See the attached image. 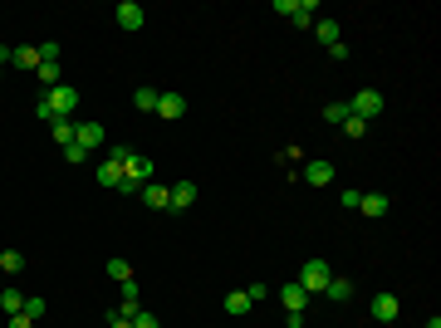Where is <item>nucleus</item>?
Masks as SVG:
<instances>
[{
	"mask_svg": "<svg viewBox=\"0 0 441 328\" xmlns=\"http://www.w3.org/2000/svg\"><path fill=\"white\" fill-rule=\"evenodd\" d=\"M368 314H373L378 324H392V319L402 314V304H397V294H373V304H368Z\"/></svg>",
	"mask_w": 441,
	"mask_h": 328,
	"instance_id": "nucleus-5",
	"label": "nucleus"
},
{
	"mask_svg": "<svg viewBox=\"0 0 441 328\" xmlns=\"http://www.w3.org/2000/svg\"><path fill=\"white\" fill-rule=\"evenodd\" d=\"M309 187H329L333 182V162H324V157H314V162H304V172H299Z\"/></svg>",
	"mask_w": 441,
	"mask_h": 328,
	"instance_id": "nucleus-8",
	"label": "nucleus"
},
{
	"mask_svg": "<svg viewBox=\"0 0 441 328\" xmlns=\"http://www.w3.org/2000/svg\"><path fill=\"white\" fill-rule=\"evenodd\" d=\"M343 118H348V103H329L324 108V122H333V127H343Z\"/></svg>",
	"mask_w": 441,
	"mask_h": 328,
	"instance_id": "nucleus-30",
	"label": "nucleus"
},
{
	"mask_svg": "<svg viewBox=\"0 0 441 328\" xmlns=\"http://www.w3.org/2000/svg\"><path fill=\"white\" fill-rule=\"evenodd\" d=\"M108 279H113V284H128V279H132V265L113 255V260H108Z\"/></svg>",
	"mask_w": 441,
	"mask_h": 328,
	"instance_id": "nucleus-24",
	"label": "nucleus"
},
{
	"mask_svg": "<svg viewBox=\"0 0 441 328\" xmlns=\"http://www.w3.org/2000/svg\"><path fill=\"white\" fill-rule=\"evenodd\" d=\"M280 304H285V314H304L309 294H304L299 284H280Z\"/></svg>",
	"mask_w": 441,
	"mask_h": 328,
	"instance_id": "nucleus-11",
	"label": "nucleus"
},
{
	"mask_svg": "<svg viewBox=\"0 0 441 328\" xmlns=\"http://www.w3.org/2000/svg\"><path fill=\"white\" fill-rule=\"evenodd\" d=\"M250 309H255V304L245 299V289H230V294H225V314H230V319H240V314H250Z\"/></svg>",
	"mask_w": 441,
	"mask_h": 328,
	"instance_id": "nucleus-18",
	"label": "nucleus"
},
{
	"mask_svg": "<svg viewBox=\"0 0 441 328\" xmlns=\"http://www.w3.org/2000/svg\"><path fill=\"white\" fill-rule=\"evenodd\" d=\"M132 157H137V147H132V142H113V147H108V162H118L123 172H128V162H132Z\"/></svg>",
	"mask_w": 441,
	"mask_h": 328,
	"instance_id": "nucleus-20",
	"label": "nucleus"
},
{
	"mask_svg": "<svg viewBox=\"0 0 441 328\" xmlns=\"http://www.w3.org/2000/svg\"><path fill=\"white\" fill-rule=\"evenodd\" d=\"M270 294H275V289H270V284H250V289H245V299H250V304H265V299H270Z\"/></svg>",
	"mask_w": 441,
	"mask_h": 328,
	"instance_id": "nucleus-32",
	"label": "nucleus"
},
{
	"mask_svg": "<svg viewBox=\"0 0 441 328\" xmlns=\"http://www.w3.org/2000/svg\"><path fill=\"white\" fill-rule=\"evenodd\" d=\"M348 113H353V118H363V122H373V118L383 113V94H378V89H358V94H353V103H348Z\"/></svg>",
	"mask_w": 441,
	"mask_h": 328,
	"instance_id": "nucleus-2",
	"label": "nucleus"
},
{
	"mask_svg": "<svg viewBox=\"0 0 441 328\" xmlns=\"http://www.w3.org/2000/svg\"><path fill=\"white\" fill-rule=\"evenodd\" d=\"M64 157H69V162H74V167H84V162H89V157H94V152H84V147H79V142H69V147H64Z\"/></svg>",
	"mask_w": 441,
	"mask_h": 328,
	"instance_id": "nucleus-31",
	"label": "nucleus"
},
{
	"mask_svg": "<svg viewBox=\"0 0 441 328\" xmlns=\"http://www.w3.org/2000/svg\"><path fill=\"white\" fill-rule=\"evenodd\" d=\"M44 103L54 108V118H74V108H79V89L59 84V89H49V94H44Z\"/></svg>",
	"mask_w": 441,
	"mask_h": 328,
	"instance_id": "nucleus-3",
	"label": "nucleus"
},
{
	"mask_svg": "<svg viewBox=\"0 0 441 328\" xmlns=\"http://www.w3.org/2000/svg\"><path fill=\"white\" fill-rule=\"evenodd\" d=\"M44 309H49V304H44L39 294H25V309H20V314H30V319L39 324V319H44Z\"/></svg>",
	"mask_w": 441,
	"mask_h": 328,
	"instance_id": "nucleus-27",
	"label": "nucleus"
},
{
	"mask_svg": "<svg viewBox=\"0 0 441 328\" xmlns=\"http://www.w3.org/2000/svg\"><path fill=\"white\" fill-rule=\"evenodd\" d=\"M10 64H15V69H30V74H35V69H39V44H20V49L10 54Z\"/></svg>",
	"mask_w": 441,
	"mask_h": 328,
	"instance_id": "nucleus-14",
	"label": "nucleus"
},
{
	"mask_svg": "<svg viewBox=\"0 0 441 328\" xmlns=\"http://www.w3.org/2000/svg\"><path fill=\"white\" fill-rule=\"evenodd\" d=\"M314 34H319V44H343V25L338 20H314Z\"/></svg>",
	"mask_w": 441,
	"mask_h": 328,
	"instance_id": "nucleus-12",
	"label": "nucleus"
},
{
	"mask_svg": "<svg viewBox=\"0 0 441 328\" xmlns=\"http://www.w3.org/2000/svg\"><path fill=\"white\" fill-rule=\"evenodd\" d=\"M137 196H142V201H147L152 211H172V196H167V187H162V182H147V187H142Z\"/></svg>",
	"mask_w": 441,
	"mask_h": 328,
	"instance_id": "nucleus-10",
	"label": "nucleus"
},
{
	"mask_svg": "<svg viewBox=\"0 0 441 328\" xmlns=\"http://www.w3.org/2000/svg\"><path fill=\"white\" fill-rule=\"evenodd\" d=\"M167 196H172V211H187L197 201V187L192 182H177V187H167Z\"/></svg>",
	"mask_w": 441,
	"mask_h": 328,
	"instance_id": "nucleus-15",
	"label": "nucleus"
},
{
	"mask_svg": "<svg viewBox=\"0 0 441 328\" xmlns=\"http://www.w3.org/2000/svg\"><path fill=\"white\" fill-rule=\"evenodd\" d=\"M157 99H162V94H157V89H147V84H142V89H132V108H137V113H157Z\"/></svg>",
	"mask_w": 441,
	"mask_h": 328,
	"instance_id": "nucleus-17",
	"label": "nucleus"
},
{
	"mask_svg": "<svg viewBox=\"0 0 441 328\" xmlns=\"http://www.w3.org/2000/svg\"><path fill=\"white\" fill-rule=\"evenodd\" d=\"M358 211H363L368 220H378V216H387V211H392V201H387L383 191H363V201H358Z\"/></svg>",
	"mask_w": 441,
	"mask_h": 328,
	"instance_id": "nucleus-9",
	"label": "nucleus"
},
{
	"mask_svg": "<svg viewBox=\"0 0 441 328\" xmlns=\"http://www.w3.org/2000/svg\"><path fill=\"white\" fill-rule=\"evenodd\" d=\"M74 142H79L84 152H94V147H104V142H108V127H104V122H94V118H89V122H74Z\"/></svg>",
	"mask_w": 441,
	"mask_h": 328,
	"instance_id": "nucleus-4",
	"label": "nucleus"
},
{
	"mask_svg": "<svg viewBox=\"0 0 441 328\" xmlns=\"http://www.w3.org/2000/svg\"><path fill=\"white\" fill-rule=\"evenodd\" d=\"M123 177H128V182H137V187H147V182H152V177H157V162H152V157H142V152H137V157H132V162H128V172H123Z\"/></svg>",
	"mask_w": 441,
	"mask_h": 328,
	"instance_id": "nucleus-7",
	"label": "nucleus"
},
{
	"mask_svg": "<svg viewBox=\"0 0 441 328\" xmlns=\"http://www.w3.org/2000/svg\"><path fill=\"white\" fill-rule=\"evenodd\" d=\"M132 328H162V324H157V314H147V309H142V314L132 319Z\"/></svg>",
	"mask_w": 441,
	"mask_h": 328,
	"instance_id": "nucleus-33",
	"label": "nucleus"
},
{
	"mask_svg": "<svg viewBox=\"0 0 441 328\" xmlns=\"http://www.w3.org/2000/svg\"><path fill=\"white\" fill-rule=\"evenodd\" d=\"M329 279H333V270L324 265V260H304V270H299V279H294V284H299L304 294H324V284H329Z\"/></svg>",
	"mask_w": 441,
	"mask_h": 328,
	"instance_id": "nucleus-1",
	"label": "nucleus"
},
{
	"mask_svg": "<svg viewBox=\"0 0 441 328\" xmlns=\"http://www.w3.org/2000/svg\"><path fill=\"white\" fill-rule=\"evenodd\" d=\"M314 15H319V5H314V0H299V5H294V15H290V20H294V25H299V30H309V25H314Z\"/></svg>",
	"mask_w": 441,
	"mask_h": 328,
	"instance_id": "nucleus-19",
	"label": "nucleus"
},
{
	"mask_svg": "<svg viewBox=\"0 0 441 328\" xmlns=\"http://www.w3.org/2000/svg\"><path fill=\"white\" fill-rule=\"evenodd\" d=\"M123 182V167L118 162H99V187H118Z\"/></svg>",
	"mask_w": 441,
	"mask_h": 328,
	"instance_id": "nucleus-25",
	"label": "nucleus"
},
{
	"mask_svg": "<svg viewBox=\"0 0 441 328\" xmlns=\"http://www.w3.org/2000/svg\"><path fill=\"white\" fill-rule=\"evenodd\" d=\"M358 201H363V191H358V187H348V191H338V206H343V211H358Z\"/></svg>",
	"mask_w": 441,
	"mask_h": 328,
	"instance_id": "nucleus-29",
	"label": "nucleus"
},
{
	"mask_svg": "<svg viewBox=\"0 0 441 328\" xmlns=\"http://www.w3.org/2000/svg\"><path fill=\"white\" fill-rule=\"evenodd\" d=\"M5 328H35V319H30V314H10V324Z\"/></svg>",
	"mask_w": 441,
	"mask_h": 328,
	"instance_id": "nucleus-35",
	"label": "nucleus"
},
{
	"mask_svg": "<svg viewBox=\"0 0 441 328\" xmlns=\"http://www.w3.org/2000/svg\"><path fill=\"white\" fill-rule=\"evenodd\" d=\"M25 270V255L20 250H0V275H20Z\"/></svg>",
	"mask_w": 441,
	"mask_h": 328,
	"instance_id": "nucleus-23",
	"label": "nucleus"
},
{
	"mask_svg": "<svg viewBox=\"0 0 441 328\" xmlns=\"http://www.w3.org/2000/svg\"><path fill=\"white\" fill-rule=\"evenodd\" d=\"M108 328H132L128 319H118V314H108Z\"/></svg>",
	"mask_w": 441,
	"mask_h": 328,
	"instance_id": "nucleus-36",
	"label": "nucleus"
},
{
	"mask_svg": "<svg viewBox=\"0 0 441 328\" xmlns=\"http://www.w3.org/2000/svg\"><path fill=\"white\" fill-rule=\"evenodd\" d=\"M49 127H54V142H59V147H69V142H74V118H54Z\"/></svg>",
	"mask_w": 441,
	"mask_h": 328,
	"instance_id": "nucleus-21",
	"label": "nucleus"
},
{
	"mask_svg": "<svg viewBox=\"0 0 441 328\" xmlns=\"http://www.w3.org/2000/svg\"><path fill=\"white\" fill-rule=\"evenodd\" d=\"M142 20H147V15H142V5H137V0H118V30H128V34H132V30H142Z\"/></svg>",
	"mask_w": 441,
	"mask_h": 328,
	"instance_id": "nucleus-6",
	"label": "nucleus"
},
{
	"mask_svg": "<svg viewBox=\"0 0 441 328\" xmlns=\"http://www.w3.org/2000/svg\"><path fill=\"white\" fill-rule=\"evenodd\" d=\"M343 132H348V137H368V122H363V118H353V113H348V118H343Z\"/></svg>",
	"mask_w": 441,
	"mask_h": 328,
	"instance_id": "nucleus-28",
	"label": "nucleus"
},
{
	"mask_svg": "<svg viewBox=\"0 0 441 328\" xmlns=\"http://www.w3.org/2000/svg\"><path fill=\"white\" fill-rule=\"evenodd\" d=\"M35 74H39V84H44V94H49V89H59V84H64V79H59V64H39V69H35Z\"/></svg>",
	"mask_w": 441,
	"mask_h": 328,
	"instance_id": "nucleus-26",
	"label": "nucleus"
},
{
	"mask_svg": "<svg viewBox=\"0 0 441 328\" xmlns=\"http://www.w3.org/2000/svg\"><path fill=\"white\" fill-rule=\"evenodd\" d=\"M0 309H5V319L20 314V309H25V294H20V289H0Z\"/></svg>",
	"mask_w": 441,
	"mask_h": 328,
	"instance_id": "nucleus-22",
	"label": "nucleus"
},
{
	"mask_svg": "<svg viewBox=\"0 0 441 328\" xmlns=\"http://www.w3.org/2000/svg\"><path fill=\"white\" fill-rule=\"evenodd\" d=\"M182 113H187V99H182V94H162V99H157V118H172V122H177Z\"/></svg>",
	"mask_w": 441,
	"mask_h": 328,
	"instance_id": "nucleus-13",
	"label": "nucleus"
},
{
	"mask_svg": "<svg viewBox=\"0 0 441 328\" xmlns=\"http://www.w3.org/2000/svg\"><path fill=\"white\" fill-rule=\"evenodd\" d=\"M0 69H5V64H0Z\"/></svg>",
	"mask_w": 441,
	"mask_h": 328,
	"instance_id": "nucleus-37",
	"label": "nucleus"
},
{
	"mask_svg": "<svg viewBox=\"0 0 441 328\" xmlns=\"http://www.w3.org/2000/svg\"><path fill=\"white\" fill-rule=\"evenodd\" d=\"M324 294H329L333 304H343V299H353V279H348V275H333L329 284H324Z\"/></svg>",
	"mask_w": 441,
	"mask_h": 328,
	"instance_id": "nucleus-16",
	"label": "nucleus"
},
{
	"mask_svg": "<svg viewBox=\"0 0 441 328\" xmlns=\"http://www.w3.org/2000/svg\"><path fill=\"white\" fill-rule=\"evenodd\" d=\"M35 118H39V122H54V108H49V103L39 99V103H35Z\"/></svg>",
	"mask_w": 441,
	"mask_h": 328,
	"instance_id": "nucleus-34",
	"label": "nucleus"
}]
</instances>
